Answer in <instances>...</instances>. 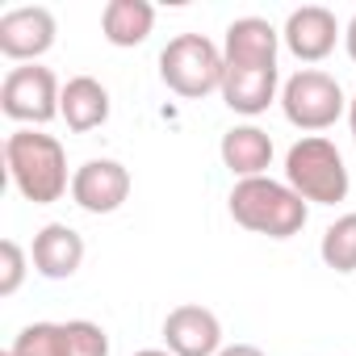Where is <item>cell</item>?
Returning a JSON list of instances; mask_svg holds the SVG:
<instances>
[{
  "mask_svg": "<svg viewBox=\"0 0 356 356\" xmlns=\"http://www.w3.org/2000/svg\"><path fill=\"white\" fill-rule=\"evenodd\" d=\"M5 168L17 193L34 206H51L63 193H72V176H67V151L55 134L42 130H13L5 138Z\"/></svg>",
  "mask_w": 356,
  "mask_h": 356,
  "instance_id": "cell-1",
  "label": "cell"
},
{
  "mask_svg": "<svg viewBox=\"0 0 356 356\" xmlns=\"http://www.w3.org/2000/svg\"><path fill=\"white\" fill-rule=\"evenodd\" d=\"M227 202H231V218L243 231L268 235V239H293L306 227V218H310V206L285 181H273V176L235 181Z\"/></svg>",
  "mask_w": 356,
  "mask_h": 356,
  "instance_id": "cell-2",
  "label": "cell"
},
{
  "mask_svg": "<svg viewBox=\"0 0 356 356\" xmlns=\"http://www.w3.org/2000/svg\"><path fill=\"white\" fill-rule=\"evenodd\" d=\"M285 185L306 206H335L348 197V168L331 138L306 134L285 151Z\"/></svg>",
  "mask_w": 356,
  "mask_h": 356,
  "instance_id": "cell-3",
  "label": "cell"
},
{
  "mask_svg": "<svg viewBox=\"0 0 356 356\" xmlns=\"http://www.w3.org/2000/svg\"><path fill=\"white\" fill-rule=\"evenodd\" d=\"M222 72H227V59L206 34H176L159 51V80L185 101L222 92Z\"/></svg>",
  "mask_w": 356,
  "mask_h": 356,
  "instance_id": "cell-4",
  "label": "cell"
},
{
  "mask_svg": "<svg viewBox=\"0 0 356 356\" xmlns=\"http://www.w3.org/2000/svg\"><path fill=\"white\" fill-rule=\"evenodd\" d=\"M281 113L289 126L318 134L348 113V97H343L335 76H327L318 67H302L298 76H289L281 84Z\"/></svg>",
  "mask_w": 356,
  "mask_h": 356,
  "instance_id": "cell-5",
  "label": "cell"
},
{
  "mask_svg": "<svg viewBox=\"0 0 356 356\" xmlns=\"http://www.w3.org/2000/svg\"><path fill=\"white\" fill-rule=\"evenodd\" d=\"M59 101H63V88L55 80L51 67L42 63H22V67H9L5 84H0V113L22 122V126H47L59 118Z\"/></svg>",
  "mask_w": 356,
  "mask_h": 356,
  "instance_id": "cell-6",
  "label": "cell"
},
{
  "mask_svg": "<svg viewBox=\"0 0 356 356\" xmlns=\"http://www.w3.org/2000/svg\"><path fill=\"white\" fill-rule=\"evenodd\" d=\"M59 22L47 5H22L0 17V55L13 63H38L55 47Z\"/></svg>",
  "mask_w": 356,
  "mask_h": 356,
  "instance_id": "cell-7",
  "label": "cell"
},
{
  "mask_svg": "<svg viewBox=\"0 0 356 356\" xmlns=\"http://www.w3.org/2000/svg\"><path fill=\"white\" fill-rule=\"evenodd\" d=\"M163 348L172 356H218L227 348L218 314L197 306V302H185V306L168 310V318H163Z\"/></svg>",
  "mask_w": 356,
  "mask_h": 356,
  "instance_id": "cell-8",
  "label": "cell"
},
{
  "mask_svg": "<svg viewBox=\"0 0 356 356\" xmlns=\"http://www.w3.org/2000/svg\"><path fill=\"white\" fill-rule=\"evenodd\" d=\"M130 197V172L118 159H88L72 172V202L84 214H113Z\"/></svg>",
  "mask_w": 356,
  "mask_h": 356,
  "instance_id": "cell-9",
  "label": "cell"
},
{
  "mask_svg": "<svg viewBox=\"0 0 356 356\" xmlns=\"http://www.w3.org/2000/svg\"><path fill=\"white\" fill-rule=\"evenodd\" d=\"M339 38H343V30H339L335 13L323 9V5H302V9H293V13L285 17V30H281V42H285L289 55L302 59V63L327 59Z\"/></svg>",
  "mask_w": 356,
  "mask_h": 356,
  "instance_id": "cell-10",
  "label": "cell"
},
{
  "mask_svg": "<svg viewBox=\"0 0 356 356\" xmlns=\"http://www.w3.org/2000/svg\"><path fill=\"white\" fill-rule=\"evenodd\" d=\"M30 264L38 277L47 281H67L80 273L84 264V235L67 222H47L38 235H34V248H30Z\"/></svg>",
  "mask_w": 356,
  "mask_h": 356,
  "instance_id": "cell-11",
  "label": "cell"
},
{
  "mask_svg": "<svg viewBox=\"0 0 356 356\" xmlns=\"http://www.w3.org/2000/svg\"><path fill=\"white\" fill-rule=\"evenodd\" d=\"M281 30L264 17H235L222 38L227 67H277Z\"/></svg>",
  "mask_w": 356,
  "mask_h": 356,
  "instance_id": "cell-12",
  "label": "cell"
},
{
  "mask_svg": "<svg viewBox=\"0 0 356 356\" xmlns=\"http://www.w3.org/2000/svg\"><path fill=\"white\" fill-rule=\"evenodd\" d=\"M277 84H281L277 67H227L222 72V105L243 118H256L277 101Z\"/></svg>",
  "mask_w": 356,
  "mask_h": 356,
  "instance_id": "cell-13",
  "label": "cell"
},
{
  "mask_svg": "<svg viewBox=\"0 0 356 356\" xmlns=\"http://www.w3.org/2000/svg\"><path fill=\"white\" fill-rule=\"evenodd\" d=\"M218 155L227 163L231 176H239V181H252V176H268V163H273V138L268 130L260 126H231L218 143Z\"/></svg>",
  "mask_w": 356,
  "mask_h": 356,
  "instance_id": "cell-14",
  "label": "cell"
},
{
  "mask_svg": "<svg viewBox=\"0 0 356 356\" xmlns=\"http://www.w3.org/2000/svg\"><path fill=\"white\" fill-rule=\"evenodd\" d=\"M59 118L67 122V130L88 134L97 126L109 122V88L92 76H72L63 84V101H59Z\"/></svg>",
  "mask_w": 356,
  "mask_h": 356,
  "instance_id": "cell-15",
  "label": "cell"
},
{
  "mask_svg": "<svg viewBox=\"0 0 356 356\" xmlns=\"http://www.w3.org/2000/svg\"><path fill=\"white\" fill-rule=\"evenodd\" d=\"M155 30V9L147 0H109L101 9V34L113 47H143Z\"/></svg>",
  "mask_w": 356,
  "mask_h": 356,
  "instance_id": "cell-16",
  "label": "cell"
},
{
  "mask_svg": "<svg viewBox=\"0 0 356 356\" xmlns=\"http://www.w3.org/2000/svg\"><path fill=\"white\" fill-rule=\"evenodd\" d=\"M318 256L335 273H356V214H339L318 243Z\"/></svg>",
  "mask_w": 356,
  "mask_h": 356,
  "instance_id": "cell-17",
  "label": "cell"
},
{
  "mask_svg": "<svg viewBox=\"0 0 356 356\" xmlns=\"http://www.w3.org/2000/svg\"><path fill=\"white\" fill-rule=\"evenodd\" d=\"M13 356H67V327L63 323H30L9 348Z\"/></svg>",
  "mask_w": 356,
  "mask_h": 356,
  "instance_id": "cell-18",
  "label": "cell"
},
{
  "mask_svg": "<svg viewBox=\"0 0 356 356\" xmlns=\"http://www.w3.org/2000/svg\"><path fill=\"white\" fill-rule=\"evenodd\" d=\"M67 356H109V335L92 318H67Z\"/></svg>",
  "mask_w": 356,
  "mask_h": 356,
  "instance_id": "cell-19",
  "label": "cell"
},
{
  "mask_svg": "<svg viewBox=\"0 0 356 356\" xmlns=\"http://www.w3.org/2000/svg\"><path fill=\"white\" fill-rule=\"evenodd\" d=\"M26 268H30V260H26V248H22L17 239H5V243H0V298H13V293L22 289Z\"/></svg>",
  "mask_w": 356,
  "mask_h": 356,
  "instance_id": "cell-20",
  "label": "cell"
},
{
  "mask_svg": "<svg viewBox=\"0 0 356 356\" xmlns=\"http://www.w3.org/2000/svg\"><path fill=\"white\" fill-rule=\"evenodd\" d=\"M218 356H264V352H260L256 343H227Z\"/></svg>",
  "mask_w": 356,
  "mask_h": 356,
  "instance_id": "cell-21",
  "label": "cell"
},
{
  "mask_svg": "<svg viewBox=\"0 0 356 356\" xmlns=\"http://www.w3.org/2000/svg\"><path fill=\"white\" fill-rule=\"evenodd\" d=\"M343 42H348V55L356 59V13H352V22H348V30H343Z\"/></svg>",
  "mask_w": 356,
  "mask_h": 356,
  "instance_id": "cell-22",
  "label": "cell"
},
{
  "mask_svg": "<svg viewBox=\"0 0 356 356\" xmlns=\"http://www.w3.org/2000/svg\"><path fill=\"white\" fill-rule=\"evenodd\" d=\"M348 126H352V143H356V97L348 101Z\"/></svg>",
  "mask_w": 356,
  "mask_h": 356,
  "instance_id": "cell-23",
  "label": "cell"
},
{
  "mask_svg": "<svg viewBox=\"0 0 356 356\" xmlns=\"http://www.w3.org/2000/svg\"><path fill=\"white\" fill-rule=\"evenodd\" d=\"M134 356H172L168 348H143V352H134Z\"/></svg>",
  "mask_w": 356,
  "mask_h": 356,
  "instance_id": "cell-24",
  "label": "cell"
},
{
  "mask_svg": "<svg viewBox=\"0 0 356 356\" xmlns=\"http://www.w3.org/2000/svg\"><path fill=\"white\" fill-rule=\"evenodd\" d=\"M5 356H13V352H5Z\"/></svg>",
  "mask_w": 356,
  "mask_h": 356,
  "instance_id": "cell-25",
  "label": "cell"
}]
</instances>
